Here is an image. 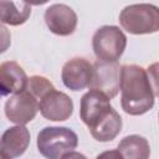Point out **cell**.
Segmentation results:
<instances>
[{
    "instance_id": "21",
    "label": "cell",
    "mask_w": 159,
    "mask_h": 159,
    "mask_svg": "<svg viewBox=\"0 0 159 159\" xmlns=\"http://www.w3.org/2000/svg\"><path fill=\"white\" fill-rule=\"evenodd\" d=\"M0 159H11V158H9V157H6V155H4L2 153H0Z\"/></svg>"
},
{
    "instance_id": "17",
    "label": "cell",
    "mask_w": 159,
    "mask_h": 159,
    "mask_svg": "<svg viewBox=\"0 0 159 159\" xmlns=\"http://www.w3.org/2000/svg\"><path fill=\"white\" fill-rule=\"evenodd\" d=\"M10 45H11L10 30L2 22H0V53L6 52L10 47Z\"/></svg>"
},
{
    "instance_id": "5",
    "label": "cell",
    "mask_w": 159,
    "mask_h": 159,
    "mask_svg": "<svg viewBox=\"0 0 159 159\" xmlns=\"http://www.w3.org/2000/svg\"><path fill=\"white\" fill-rule=\"evenodd\" d=\"M5 116L16 125L30 123L39 112V99L26 88L19 93H14L5 102Z\"/></svg>"
},
{
    "instance_id": "20",
    "label": "cell",
    "mask_w": 159,
    "mask_h": 159,
    "mask_svg": "<svg viewBox=\"0 0 159 159\" xmlns=\"http://www.w3.org/2000/svg\"><path fill=\"white\" fill-rule=\"evenodd\" d=\"M5 96H7V93L4 92V91L1 89V87H0V98H2V97H5Z\"/></svg>"
},
{
    "instance_id": "16",
    "label": "cell",
    "mask_w": 159,
    "mask_h": 159,
    "mask_svg": "<svg viewBox=\"0 0 159 159\" xmlns=\"http://www.w3.org/2000/svg\"><path fill=\"white\" fill-rule=\"evenodd\" d=\"M26 89L40 101L46 93L55 89V86L50 80H47L43 76H31L29 77Z\"/></svg>"
},
{
    "instance_id": "3",
    "label": "cell",
    "mask_w": 159,
    "mask_h": 159,
    "mask_svg": "<svg viewBox=\"0 0 159 159\" xmlns=\"http://www.w3.org/2000/svg\"><path fill=\"white\" fill-rule=\"evenodd\" d=\"M119 24L132 35L154 34L159 30V9L153 4H133L119 14Z\"/></svg>"
},
{
    "instance_id": "4",
    "label": "cell",
    "mask_w": 159,
    "mask_h": 159,
    "mask_svg": "<svg viewBox=\"0 0 159 159\" xmlns=\"http://www.w3.org/2000/svg\"><path fill=\"white\" fill-rule=\"evenodd\" d=\"M92 47L98 61L116 62L127 47V36L118 26L104 25L93 34Z\"/></svg>"
},
{
    "instance_id": "7",
    "label": "cell",
    "mask_w": 159,
    "mask_h": 159,
    "mask_svg": "<svg viewBox=\"0 0 159 159\" xmlns=\"http://www.w3.org/2000/svg\"><path fill=\"white\" fill-rule=\"evenodd\" d=\"M39 111L47 120L63 122L73 113V101L70 96L55 88L39 101Z\"/></svg>"
},
{
    "instance_id": "1",
    "label": "cell",
    "mask_w": 159,
    "mask_h": 159,
    "mask_svg": "<svg viewBox=\"0 0 159 159\" xmlns=\"http://www.w3.org/2000/svg\"><path fill=\"white\" fill-rule=\"evenodd\" d=\"M120 106L129 116H142L149 112L155 102L157 89V70L150 76L138 65L122 66L120 71Z\"/></svg>"
},
{
    "instance_id": "6",
    "label": "cell",
    "mask_w": 159,
    "mask_h": 159,
    "mask_svg": "<svg viewBox=\"0 0 159 159\" xmlns=\"http://www.w3.org/2000/svg\"><path fill=\"white\" fill-rule=\"evenodd\" d=\"M122 66L116 62L97 61L93 65V73L91 81V89H96L106 94L109 99L116 97L120 87Z\"/></svg>"
},
{
    "instance_id": "11",
    "label": "cell",
    "mask_w": 159,
    "mask_h": 159,
    "mask_svg": "<svg viewBox=\"0 0 159 159\" xmlns=\"http://www.w3.org/2000/svg\"><path fill=\"white\" fill-rule=\"evenodd\" d=\"M30 144V132L25 125L7 128L0 137V153L9 158L21 157Z\"/></svg>"
},
{
    "instance_id": "2",
    "label": "cell",
    "mask_w": 159,
    "mask_h": 159,
    "mask_svg": "<svg viewBox=\"0 0 159 159\" xmlns=\"http://www.w3.org/2000/svg\"><path fill=\"white\" fill-rule=\"evenodd\" d=\"M39 153L46 159H60L78 145L77 134L67 127H45L36 139Z\"/></svg>"
},
{
    "instance_id": "13",
    "label": "cell",
    "mask_w": 159,
    "mask_h": 159,
    "mask_svg": "<svg viewBox=\"0 0 159 159\" xmlns=\"http://www.w3.org/2000/svg\"><path fill=\"white\" fill-rule=\"evenodd\" d=\"M122 127H123L122 117L114 108H112L103 119H101L94 127L89 129V133L93 137V139H96L97 142L106 143V142H112L120 133Z\"/></svg>"
},
{
    "instance_id": "18",
    "label": "cell",
    "mask_w": 159,
    "mask_h": 159,
    "mask_svg": "<svg viewBox=\"0 0 159 159\" xmlns=\"http://www.w3.org/2000/svg\"><path fill=\"white\" fill-rule=\"evenodd\" d=\"M96 159H123V158L117 149H112V150L102 152L96 157Z\"/></svg>"
},
{
    "instance_id": "19",
    "label": "cell",
    "mask_w": 159,
    "mask_h": 159,
    "mask_svg": "<svg viewBox=\"0 0 159 159\" xmlns=\"http://www.w3.org/2000/svg\"><path fill=\"white\" fill-rule=\"evenodd\" d=\"M60 159H87V157H86L84 154L80 153V152H75V150H72V152H68V153L63 154Z\"/></svg>"
},
{
    "instance_id": "15",
    "label": "cell",
    "mask_w": 159,
    "mask_h": 159,
    "mask_svg": "<svg viewBox=\"0 0 159 159\" xmlns=\"http://www.w3.org/2000/svg\"><path fill=\"white\" fill-rule=\"evenodd\" d=\"M123 159H149L150 145L149 142L138 134H130L124 137L118 143L117 149Z\"/></svg>"
},
{
    "instance_id": "14",
    "label": "cell",
    "mask_w": 159,
    "mask_h": 159,
    "mask_svg": "<svg viewBox=\"0 0 159 159\" xmlns=\"http://www.w3.org/2000/svg\"><path fill=\"white\" fill-rule=\"evenodd\" d=\"M31 15V5L24 1H0V22L19 26Z\"/></svg>"
},
{
    "instance_id": "10",
    "label": "cell",
    "mask_w": 159,
    "mask_h": 159,
    "mask_svg": "<svg viewBox=\"0 0 159 159\" xmlns=\"http://www.w3.org/2000/svg\"><path fill=\"white\" fill-rule=\"evenodd\" d=\"M93 65L83 58L75 57L68 60L61 71V78L63 84L71 91H82L89 87L92 81Z\"/></svg>"
},
{
    "instance_id": "8",
    "label": "cell",
    "mask_w": 159,
    "mask_h": 159,
    "mask_svg": "<svg viewBox=\"0 0 159 159\" xmlns=\"http://www.w3.org/2000/svg\"><path fill=\"white\" fill-rule=\"evenodd\" d=\"M112 108L111 99L106 94L96 89H89L81 98L80 117L88 129H91L103 119Z\"/></svg>"
},
{
    "instance_id": "9",
    "label": "cell",
    "mask_w": 159,
    "mask_h": 159,
    "mask_svg": "<svg viewBox=\"0 0 159 159\" xmlns=\"http://www.w3.org/2000/svg\"><path fill=\"white\" fill-rule=\"evenodd\" d=\"M43 19L48 30L58 36L72 35L78 22L75 10L66 4L50 5L45 11Z\"/></svg>"
},
{
    "instance_id": "12",
    "label": "cell",
    "mask_w": 159,
    "mask_h": 159,
    "mask_svg": "<svg viewBox=\"0 0 159 159\" xmlns=\"http://www.w3.org/2000/svg\"><path fill=\"white\" fill-rule=\"evenodd\" d=\"M29 77L24 68L15 61H6L0 65V87L4 92L19 93L27 86Z\"/></svg>"
}]
</instances>
